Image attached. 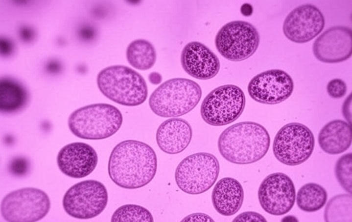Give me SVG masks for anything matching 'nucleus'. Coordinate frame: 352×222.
I'll use <instances>...</instances> for the list:
<instances>
[{
  "instance_id": "obj_1",
  "label": "nucleus",
  "mask_w": 352,
  "mask_h": 222,
  "mask_svg": "<svg viewBox=\"0 0 352 222\" xmlns=\"http://www.w3.org/2000/svg\"><path fill=\"white\" fill-rule=\"evenodd\" d=\"M157 169V157L148 144L135 140L117 143L109 157L108 172L110 178L120 187L134 189L148 184Z\"/></svg>"
},
{
  "instance_id": "obj_2",
  "label": "nucleus",
  "mask_w": 352,
  "mask_h": 222,
  "mask_svg": "<svg viewBox=\"0 0 352 222\" xmlns=\"http://www.w3.org/2000/svg\"><path fill=\"white\" fill-rule=\"evenodd\" d=\"M270 137L261 124L245 121L233 124L219 136L217 146L219 153L226 161L237 164L256 162L267 153Z\"/></svg>"
},
{
  "instance_id": "obj_3",
  "label": "nucleus",
  "mask_w": 352,
  "mask_h": 222,
  "mask_svg": "<svg viewBox=\"0 0 352 222\" xmlns=\"http://www.w3.org/2000/svg\"><path fill=\"white\" fill-rule=\"evenodd\" d=\"M96 83L105 97L122 105L138 106L147 98L144 79L127 66L115 65L103 68L97 74Z\"/></svg>"
},
{
  "instance_id": "obj_4",
  "label": "nucleus",
  "mask_w": 352,
  "mask_h": 222,
  "mask_svg": "<svg viewBox=\"0 0 352 222\" xmlns=\"http://www.w3.org/2000/svg\"><path fill=\"white\" fill-rule=\"evenodd\" d=\"M202 89L195 81L184 78L168 80L152 93L149 106L157 116L177 118L193 110L202 97Z\"/></svg>"
},
{
  "instance_id": "obj_5",
  "label": "nucleus",
  "mask_w": 352,
  "mask_h": 222,
  "mask_svg": "<svg viewBox=\"0 0 352 222\" xmlns=\"http://www.w3.org/2000/svg\"><path fill=\"white\" fill-rule=\"evenodd\" d=\"M123 117L116 106L105 103H94L73 111L68 120L69 128L82 139L99 140L109 138L121 127Z\"/></svg>"
},
{
  "instance_id": "obj_6",
  "label": "nucleus",
  "mask_w": 352,
  "mask_h": 222,
  "mask_svg": "<svg viewBox=\"0 0 352 222\" xmlns=\"http://www.w3.org/2000/svg\"><path fill=\"white\" fill-rule=\"evenodd\" d=\"M219 171V163L214 155L208 152L195 153L180 162L175 170V180L183 192L200 194L213 185Z\"/></svg>"
},
{
  "instance_id": "obj_7",
  "label": "nucleus",
  "mask_w": 352,
  "mask_h": 222,
  "mask_svg": "<svg viewBox=\"0 0 352 222\" xmlns=\"http://www.w3.org/2000/svg\"><path fill=\"white\" fill-rule=\"evenodd\" d=\"M245 103V94L238 86L221 85L211 90L203 100L200 107L201 116L210 125H226L240 116Z\"/></svg>"
},
{
  "instance_id": "obj_8",
  "label": "nucleus",
  "mask_w": 352,
  "mask_h": 222,
  "mask_svg": "<svg viewBox=\"0 0 352 222\" xmlns=\"http://www.w3.org/2000/svg\"><path fill=\"white\" fill-rule=\"evenodd\" d=\"M50 200L43 190L24 187L10 192L2 200L0 212L7 222H36L49 212Z\"/></svg>"
},
{
  "instance_id": "obj_9",
  "label": "nucleus",
  "mask_w": 352,
  "mask_h": 222,
  "mask_svg": "<svg viewBox=\"0 0 352 222\" xmlns=\"http://www.w3.org/2000/svg\"><path fill=\"white\" fill-rule=\"evenodd\" d=\"M108 201L105 186L97 180H88L77 182L67 190L63 198L62 205L70 217L87 220L100 214Z\"/></svg>"
},
{
  "instance_id": "obj_10",
  "label": "nucleus",
  "mask_w": 352,
  "mask_h": 222,
  "mask_svg": "<svg viewBox=\"0 0 352 222\" xmlns=\"http://www.w3.org/2000/svg\"><path fill=\"white\" fill-rule=\"evenodd\" d=\"M315 139L310 129L299 122L285 124L277 133L273 152L281 163L296 166L307 161L314 150Z\"/></svg>"
},
{
  "instance_id": "obj_11",
  "label": "nucleus",
  "mask_w": 352,
  "mask_h": 222,
  "mask_svg": "<svg viewBox=\"0 0 352 222\" xmlns=\"http://www.w3.org/2000/svg\"><path fill=\"white\" fill-rule=\"evenodd\" d=\"M260 41L259 33L251 23L234 20L223 25L215 38V47L228 60L239 61L252 56Z\"/></svg>"
},
{
  "instance_id": "obj_12",
  "label": "nucleus",
  "mask_w": 352,
  "mask_h": 222,
  "mask_svg": "<svg viewBox=\"0 0 352 222\" xmlns=\"http://www.w3.org/2000/svg\"><path fill=\"white\" fill-rule=\"evenodd\" d=\"M296 190L291 178L282 172L266 176L261 182L258 192L262 208L267 213L281 216L289 212L296 201Z\"/></svg>"
},
{
  "instance_id": "obj_13",
  "label": "nucleus",
  "mask_w": 352,
  "mask_h": 222,
  "mask_svg": "<svg viewBox=\"0 0 352 222\" xmlns=\"http://www.w3.org/2000/svg\"><path fill=\"white\" fill-rule=\"evenodd\" d=\"M250 97L260 103L273 105L287 99L294 90L291 76L281 69H271L254 77L248 87Z\"/></svg>"
},
{
  "instance_id": "obj_14",
  "label": "nucleus",
  "mask_w": 352,
  "mask_h": 222,
  "mask_svg": "<svg viewBox=\"0 0 352 222\" xmlns=\"http://www.w3.org/2000/svg\"><path fill=\"white\" fill-rule=\"evenodd\" d=\"M325 23L321 11L313 5L306 4L297 7L288 14L282 29L289 40L304 43L317 37L323 30Z\"/></svg>"
},
{
  "instance_id": "obj_15",
  "label": "nucleus",
  "mask_w": 352,
  "mask_h": 222,
  "mask_svg": "<svg viewBox=\"0 0 352 222\" xmlns=\"http://www.w3.org/2000/svg\"><path fill=\"white\" fill-rule=\"evenodd\" d=\"M313 52L321 62L335 63L349 59L352 54V31L350 27H330L314 41Z\"/></svg>"
},
{
  "instance_id": "obj_16",
  "label": "nucleus",
  "mask_w": 352,
  "mask_h": 222,
  "mask_svg": "<svg viewBox=\"0 0 352 222\" xmlns=\"http://www.w3.org/2000/svg\"><path fill=\"white\" fill-rule=\"evenodd\" d=\"M57 164L66 176L75 179L84 178L95 169L98 155L90 145L82 142L66 144L59 151Z\"/></svg>"
},
{
  "instance_id": "obj_17",
  "label": "nucleus",
  "mask_w": 352,
  "mask_h": 222,
  "mask_svg": "<svg viewBox=\"0 0 352 222\" xmlns=\"http://www.w3.org/2000/svg\"><path fill=\"white\" fill-rule=\"evenodd\" d=\"M181 63L188 74L202 80L214 77L220 67L217 56L206 45L196 41L189 42L184 47Z\"/></svg>"
},
{
  "instance_id": "obj_18",
  "label": "nucleus",
  "mask_w": 352,
  "mask_h": 222,
  "mask_svg": "<svg viewBox=\"0 0 352 222\" xmlns=\"http://www.w3.org/2000/svg\"><path fill=\"white\" fill-rule=\"evenodd\" d=\"M192 137V127L186 120L171 118L159 126L156 133L158 146L164 153L177 154L185 150Z\"/></svg>"
},
{
  "instance_id": "obj_19",
  "label": "nucleus",
  "mask_w": 352,
  "mask_h": 222,
  "mask_svg": "<svg viewBox=\"0 0 352 222\" xmlns=\"http://www.w3.org/2000/svg\"><path fill=\"white\" fill-rule=\"evenodd\" d=\"M244 191L241 183L232 177H225L215 184L211 193V202L215 210L224 216L236 214L241 207Z\"/></svg>"
},
{
  "instance_id": "obj_20",
  "label": "nucleus",
  "mask_w": 352,
  "mask_h": 222,
  "mask_svg": "<svg viewBox=\"0 0 352 222\" xmlns=\"http://www.w3.org/2000/svg\"><path fill=\"white\" fill-rule=\"evenodd\" d=\"M352 140V125L341 120H334L326 124L318 135V143L321 149L330 155L341 154L351 146Z\"/></svg>"
},
{
  "instance_id": "obj_21",
  "label": "nucleus",
  "mask_w": 352,
  "mask_h": 222,
  "mask_svg": "<svg viewBox=\"0 0 352 222\" xmlns=\"http://www.w3.org/2000/svg\"><path fill=\"white\" fill-rule=\"evenodd\" d=\"M28 93L25 87L16 80L3 77L0 81V110L4 113L17 112L26 105Z\"/></svg>"
},
{
  "instance_id": "obj_22",
  "label": "nucleus",
  "mask_w": 352,
  "mask_h": 222,
  "mask_svg": "<svg viewBox=\"0 0 352 222\" xmlns=\"http://www.w3.org/2000/svg\"><path fill=\"white\" fill-rule=\"evenodd\" d=\"M126 57L128 63L134 68L147 70L156 62L157 53L153 45L147 40L137 39L128 45Z\"/></svg>"
},
{
  "instance_id": "obj_23",
  "label": "nucleus",
  "mask_w": 352,
  "mask_h": 222,
  "mask_svg": "<svg viewBox=\"0 0 352 222\" xmlns=\"http://www.w3.org/2000/svg\"><path fill=\"white\" fill-rule=\"evenodd\" d=\"M328 199L326 190L321 185L307 183L298 191L296 201L298 207L302 211L313 212L321 209Z\"/></svg>"
},
{
  "instance_id": "obj_24",
  "label": "nucleus",
  "mask_w": 352,
  "mask_h": 222,
  "mask_svg": "<svg viewBox=\"0 0 352 222\" xmlns=\"http://www.w3.org/2000/svg\"><path fill=\"white\" fill-rule=\"evenodd\" d=\"M325 222H352V196L342 194L331 198L324 211Z\"/></svg>"
},
{
  "instance_id": "obj_25",
  "label": "nucleus",
  "mask_w": 352,
  "mask_h": 222,
  "mask_svg": "<svg viewBox=\"0 0 352 222\" xmlns=\"http://www.w3.org/2000/svg\"><path fill=\"white\" fill-rule=\"evenodd\" d=\"M111 222H154V219L151 212L144 207L126 204L114 212Z\"/></svg>"
},
{
  "instance_id": "obj_26",
  "label": "nucleus",
  "mask_w": 352,
  "mask_h": 222,
  "mask_svg": "<svg viewBox=\"0 0 352 222\" xmlns=\"http://www.w3.org/2000/svg\"><path fill=\"white\" fill-rule=\"evenodd\" d=\"M334 172L341 186L349 194L352 192V155L349 153L342 155L337 161Z\"/></svg>"
},
{
  "instance_id": "obj_27",
  "label": "nucleus",
  "mask_w": 352,
  "mask_h": 222,
  "mask_svg": "<svg viewBox=\"0 0 352 222\" xmlns=\"http://www.w3.org/2000/svg\"><path fill=\"white\" fill-rule=\"evenodd\" d=\"M347 90L346 83L340 79L330 80L327 85V91L329 95L333 99L343 97L347 92Z\"/></svg>"
},
{
  "instance_id": "obj_28",
  "label": "nucleus",
  "mask_w": 352,
  "mask_h": 222,
  "mask_svg": "<svg viewBox=\"0 0 352 222\" xmlns=\"http://www.w3.org/2000/svg\"><path fill=\"white\" fill-rule=\"evenodd\" d=\"M232 222H267V221L260 213L251 211L240 213Z\"/></svg>"
},
{
  "instance_id": "obj_29",
  "label": "nucleus",
  "mask_w": 352,
  "mask_h": 222,
  "mask_svg": "<svg viewBox=\"0 0 352 222\" xmlns=\"http://www.w3.org/2000/svg\"><path fill=\"white\" fill-rule=\"evenodd\" d=\"M180 222H215L208 214L203 213H194L184 217Z\"/></svg>"
},
{
  "instance_id": "obj_30",
  "label": "nucleus",
  "mask_w": 352,
  "mask_h": 222,
  "mask_svg": "<svg viewBox=\"0 0 352 222\" xmlns=\"http://www.w3.org/2000/svg\"><path fill=\"white\" fill-rule=\"evenodd\" d=\"M352 93H351L344 101L342 109L344 118L351 125H352Z\"/></svg>"
},
{
  "instance_id": "obj_31",
  "label": "nucleus",
  "mask_w": 352,
  "mask_h": 222,
  "mask_svg": "<svg viewBox=\"0 0 352 222\" xmlns=\"http://www.w3.org/2000/svg\"><path fill=\"white\" fill-rule=\"evenodd\" d=\"M0 49L1 55L8 56L11 54L13 50V43L7 39L1 38L0 41Z\"/></svg>"
},
{
  "instance_id": "obj_32",
  "label": "nucleus",
  "mask_w": 352,
  "mask_h": 222,
  "mask_svg": "<svg viewBox=\"0 0 352 222\" xmlns=\"http://www.w3.org/2000/svg\"><path fill=\"white\" fill-rule=\"evenodd\" d=\"M22 39L25 41H30L34 36V31L30 28L27 27H22L20 31Z\"/></svg>"
},
{
  "instance_id": "obj_33",
  "label": "nucleus",
  "mask_w": 352,
  "mask_h": 222,
  "mask_svg": "<svg viewBox=\"0 0 352 222\" xmlns=\"http://www.w3.org/2000/svg\"><path fill=\"white\" fill-rule=\"evenodd\" d=\"M47 69L50 72L56 73L60 70L61 65L58 61H50L48 63Z\"/></svg>"
},
{
  "instance_id": "obj_34",
  "label": "nucleus",
  "mask_w": 352,
  "mask_h": 222,
  "mask_svg": "<svg viewBox=\"0 0 352 222\" xmlns=\"http://www.w3.org/2000/svg\"><path fill=\"white\" fill-rule=\"evenodd\" d=\"M148 79H149L150 82L154 84H159L162 81L161 75L157 72H152L150 73Z\"/></svg>"
},
{
  "instance_id": "obj_35",
  "label": "nucleus",
  "mask_w": 352,
  "mask_h": 222,
  "mask_svg": "<svg viewBox=\"0 0 352 222\" xmlns=\"http://www.w3.org/2000/svg\"><path fill=\"white\" fill-rule=\"evenodd\" d=\"M281 222H299L298 218L295 216L289 215L283 217Z\"/></svg>"
}]
</instances>
